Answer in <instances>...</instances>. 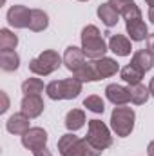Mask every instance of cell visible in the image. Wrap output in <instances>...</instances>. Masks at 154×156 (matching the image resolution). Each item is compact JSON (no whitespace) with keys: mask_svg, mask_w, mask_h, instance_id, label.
<instances>
[{"mask_svg":"<svg viewBox=\"0 0 154 156\" xmlns=\"http://www.w3.org/2000/svg\"><path fill=\"white\" fill-rule=\"evenodd\" d=\"M2 100H4V105H2V109H0V113H5V111H7V105H9V100H7V96H5V93H2Z\"/></svg>","mask_w":154,"mask_h":156,"instance_id":"f546056e","label":"cell"},{"mask_svg":"<svg viewBox=\"0 0 154 156\" xmlns=\"http://www.w3.org/2000/svg\"><path fill=\"white\" fill-rule=\"evenodd\" d=\"M29 120L31 118L26 116L22 111L20 113H15L13 116L7 120V123H5V129L11 133V134H26L31 127H29Z\"/></svg>","mask_w":154,"mask_h":156,"instance_id":"5bb4252c","label":"cell"},{"mask_svg":"<svg viewBox=\"0 0 154 156\" xmlns=\"http://www.w3.org/2000/svg\"><path fill=\"white\" fill-rule=\"evenodd\" d=\"M87 142L91 145H94L100 151H105L107 147L113 145V136L109 127L100 122V120H89V129H87Z\"/></svg>","mask_w":154,"mask_h":156,"instance_id":"5b68a950","label":"cell"},{"mask_svg":"<svg viewBox=\"0 0 154 156\" xmlns=\"http://www.w3.org/2000/svg\"><path fill=\"white\" fill-rule=\"evenodd\" d=\"M29 20H31V11L26 7V5H11L9 11H7V22L9 26L16 27V29H24V27H29Z\"/></svg>","mask_w":154,"mask_h":156,"instance_id":"ba28073f","label":"cell"},{"mask_svg":"<svg viewBox=\"0 0 154 156\" xmlns=\"http://www.w3.org/2000/svg\"><path fill=\"white\" fill-rule=\"evenodd\" d=\"M83 105H85L89 111L96 113V115H102V113L105 111V104H103V100H102L100 96H96V94L87 96V98L83 100Z\"/></svg>","mask_w":154,"mask_h":156,"instance_id":"4316f807","label":"cell"},{"mask_svg":"<svg viewBox=\"0 0 154 156\" xmlns=\"http://www.w3.org/2000/svg\"><path fill=\"white\" fill-rule=\"evenodd\" d=\"M80 2H87V0H80Z\"/></svg>","mask_w":154,"mask_h":156,"instance_id":"e575fe53","label":"cell"},{"mask_svg":"<svg viewBox=\"0 0 154 156\" xmlns=\"http://www.w3.org/2000/svg\"><path fill=\"white\" fill-rule=\"evenodd\" d=\"M18 45V37L9 29H0V51H15Z\"/></svg>","mask_w":154,"mask_h":156,"instance_id":"d4e9b609","label":"cell"},{"mask_svg":"<svg viewBox=\"0 0 154 156\" xmlns=\"http://www.w3.org/2000/svg\"><path fill=\"white\" fill-rule=\"evenodd\" d=\"M105 96L111 104L114 105H125L127 102H131V93L129 87H123L120 83H109L105 87Z\"/></svg>","mask_w":154,"mask_h":156,"instance_id":"7c38bea8","label":"cell"},{"mask_svg":"<svg viewBox=\"0 0 154 156\" xmlns=\"http://www.w3.org/2000/svg\"><path fill=\"white\" fill-rule=\"evenodd\" d=\"M62 64H64V58L56 51L45 49L44 53H40L37 58H33L29 62V71L38 75V76H47V75L54 73Z\"/></svg>","mask_w":154,"mask_h":156,"instance_id":"3957f363","label":"cell"},{"mask_svg":"<svg viewBox=\"0 0 154 156\" xmlns=\"http://www.w3.org/2000/svg\"><path fill=\"white\" fill-rule=\"evenodd\" d=\"M33 154H35V156H54L49 149H45V147H44V149H38V151H35Z\"/></svg>","mask_w":154,"mask_h":156,"instance_id":"f1b7e54d","label":"cell"},{"mask_svg":"<svg viewBox=\"0 0 154 156\" xmlns=\"http://www.w3.org/2000/svg\"><path fill=\"white\" fill-rule=\"evenodd\" d=\"M94 66H96V71H98L100 78H109L120 71L118 62H116L114 58H109V56H103V58L94 60Z\"/></svg>","mask_w":154,"mask_h":156,"instance_id":"2e32d148","label":"cell"},{"mask_svg":"<svg viewBox=\"0 0 154 156\" xmlns=\"http://www.w3.org/2000/svg\"><path fill=\"white\" fill-rule=\"evenodd\" d=\"M83 123H85V113H83L82 109H73V111L67 113V116H65V127H67L69 131H78V129H82Z\"/></svg>","mask_w":154,"mask_h":156,"instance_id":"603a6c76","label":"cell"},{"mask_svg":"<svg viewBox=\"0 0 154 156\" xmlns=\"http://www.w3.org/2000/svg\"><path fill=\"white\" fill-rule=\"evenodd\" d=\"M44 91V82L40 78H27L22 83V93L24 94H40Z\"/></svg>","mask_w":154,"mask_h":156,"instance_id":"484cf974","label":"cell"},{"mask_svg":"<svg viewBox=\"0 0 154 156\" xmlns=\"http://www.w3.org/2000/svg\"><path fill=\"white\" fill-rule=\"evenodd\" d=\"M147 51L154 56V33L149 35V38H147Z\"/></svg>","mask_w":154,"mask_h":156,"instance_id":"83f0119b","label":"cell"},{"mask_svg":"<svg viewBox=\"0 0 154 156\" xmlns=\"http://www.w3.org/2000/svg\"><path fill=\"white\" fill-rule=\"evenodd\" d=\"M44 100L40 94H26L22 98V104H20V109L26 116L29 118H37L44 113Z\"/></svg>","mask_w":154,"mask_h":156,"instance_id":"8fae6325","label":"cell"},{"mask_svg":"<svg viewBox=\"0 0 154 156\" xmlns=\"http://www.w3.org/2000/svg\"><path fill=\"white\" fill-rule=\"evenodd\" d=\"M109 5L114 9L118 15H121L125 18V22L142 16V11H140V7L136 5L134 0H109Z\"/></svg>","mask_w":154,"mask_h":156,"instance_id":"30bf717a","label":"cell"},{"mask_svg":"<svg viewBox=\"0 0 154 156\" xmlns=\"http://www.w3.org/2000/svg\"><path fill=\"white\" fill-rule=\"evenodd\" d=\"M82 49H83L85 56L91 60L103 58L105 53L109 51L105 40L96 26H85L82 29Z\"/></svg>","mask_w":154,"mask_h":156,"instance_id":"6da1fadb","label":"cell"},{"mask_svg":"<svg viewBox=\"0 0 154 156\" xmlns=\"http://www.w3.org/2000/svg\"><path fill=\"white\" fill-rule=\"evenodd\" d=\"M147 2V5H151V7H154V0H145Z\"/></svg>","mask_w":154,"mask_h":156,"instance_id":"836d02e7","label":"cell"},{"mask_svg":"<svg viewBox=\"0 0 154 156\" xmlns=\"http://www.w3.org/2000/svg\"><path fill=\"white\" fill-rule=\"evenodd\" d=\"M131 64L136 66L140 71L147 73V71H151V69L154 67V56L147 51V49H140V51H136V53L132 55Z\"/></svg>","mask_w":154,"mask_h":156,"instance_id":"e0dca14e","label":"cell"},{"mask_svg":"<svg viewBox=\"0 0 154 156\" xmlns=\"http://www.w3.org/2000/svg\"><path fill=\"white\" fill-rule=\"evenodd\" d=\"M149 20L154 24V7H151V9H149Z\"/></svg>","mask_w":154,"mask_h":156,"instance_id":"d6a6232c","label":"cell"},{"mask_svg":"<svg viewBox=\"0 0 154 156\" xmlns=\"http://www.w3.org/2000/svg\"><path fill=\"white\" fill-rule=\"evenodd\" d=\"M149 93H151V96L154 98V76L151 78V83H149Z\"/></svg>","mask_w":154,"mask_h":156,"instance_id":"1f68e13d","label":"cell"},{"mask_svg":"<svg viewBox=\"0 0 154 156\" xmlns=\"http://www.w3.org/2000/svg\"><path fill=\"white\" fill-rule=\"evenodd\" d=\"M109 51H113L116 56H129L132 51L131 40L125 35H113L109 38Z\"/></svg>","mask_w":154,"mask_h":156,"instance_id":"9a60e30c","label":"cell"},{"mask_svg":"<svg viewBox=\"0 0 154 156\" xmlns=\"http://www.w3.org/2000/svg\"><path fill=\"white\" fill-rule=\"evenodd\" d=\"M134 120L136 115L131 107H125V105H118L114 107V111L111 113V127L116 133V136H129L134 129Z\"/></svg>","mask_w":154,"mask_h":156,"instance_id":"277c9868","label":"cell"},{"mask_svg":"<svg viewBox=\"0 0 154 156\" xmlns=\"http://www.w3.org/2000/svg\"><path fill=\"white\" fill-rule=\"evenodd\" d=\"M58 151L62 156H87L85 138H78L73 133H67L58 140Z\"/></svg>","mask_w":154,"mask_h":156,"instance_id":"8992f818","label":"cell"},{"mask_svg":"<svg viewBox=\"0 0 154 156\" xmlns=\"http://www.w3.org/2000/svg\"><path fill=\"white\" fill-rule=\"evenodd\" d=\"M129 93H131V102L136 104V105H142L149 100V87H145L142 82L140 83H134V85H129Z\"/></svg>","mask_w":154,"mask_h":156,"instance_id":"44dd1931","label":"cell"},{"mask_svg":"<svg viewBox=\"0 0 154 156\" xmlns=\"http://www.w3.org/2000/svg\"><path fill=\"white\" fill-rule=\"evenodd\" d=\"M45 144H47V133L42 127H31L26 134H22V145L33 153L44 149Z\"/></svg>","mask_w":154,"mask_h":156,"instance_id":"52a82bcc","label":"cell"},{"mask_svg":"<svg viewBox=\"0 0 154 156\" xmlns=\"http://www.w3.org/2000/svg\"><path fill=\"white\" fill-rule=\"evenodd\" d=\"M147 154H149V156H154V140L149 144V147H147Z\"/></svg>","mask_w":154,"mask_h":156,"instance_id":"4dcf8cb0","label":"cell"},{"mask_svg":"<svg viewBox=\"0 0 154 156\" xmlns=\"http://www.w3.org/2000/svg\"><path fill=\"white\" fill-rule=\"evenodd\" d=\"M121 78H123V82H127L129 85H134V83H140L142 82V78H143V71H140L136 66H132V64H129V66H125V67H121Z\"/></svg>","mask_w":154,"mask_h":156,"instance_id":"cb8c5ba5","label":"cell"},{"mask_svg":"<svg viewBox=\"0 0 154 156\" xmlns=\"http://www.w3.org/2000/svg\"><path fill=\"white\" fill-rule=\"evenodd\" d=\"M82 80L76 76L64 78V80H53L45 85V93L51 100H73L82 93Z\"/></svg>","mask_w":154,"mask_h":156,"instance_id":"7a4b0ae2","label":"cell"},{"mask_svg":"<svg viewBox=\"0 0 154 156\" xmlns=\"http://www.w3.org/2000/svg\"><path fill=\"white\" fill-rule=\"evenodd\" d=\"M125 29H127V35L131 37L132 42H142V40L149 38V29H147V24L143 22L142 16L127 20L125 22Z\"/></svg>","mask_w":154,"mask_h":156,"instance_id":"4fadbf2b","label":"cell"},{"mask_svg":"<svg viewBox=\"0 0 154 156\" xmlns=\"http://www.w3.org/2000/svg\"><path fill=\"white\" fill-rule=\"evenodd\" d=\"M96 13H98V18H100L107 27H113V26L118 24V16H120V15L109 5V2H107V4H100Z\"/></svg>","mask_w":154,"mask_h":156,"instance_id":"ffe728a7","label":"cell"},{"mask_svg":"<svg viewBox=\"0 0 154 156\" xmlns=\"http://www.w3.org/2000/svg\"><path fill=\"white\" fill-rule=\"evenodd\" d=\"M75 76L78 80H82V82H98V80H102L100 75H98V71H96L94 60L93 62H87L82 69H78L76 73H75Z\"/></svg>","mask_w":154,"mask_h":156,"instance_id":"7402d4cb","label":"cell"},{"mask_svg":"<svg viewBox=\"0 0 154 156\" xmlns=\"http://www.w3.org/2000/svg\"><path fill=\"white\" fill-rule=\"evenodd\" d=\"M20 66V56L16 51H0V67L7 73L16 71Z\"/></svg>","mask_w":154,"mask_h":156,"instance_id":"d6986e66","label":"cell"},{"mask_svg":"<svg viewBox=\"0 0 154 156\" xmlns=\"http://www.w3.org/2000/svg\"><path fill=\"white\" fill-rule=\"evenodd\" d=\"M64 64L65 67L75 75L78 69H82L87 62H85V53L82 47H76V45H69L64 53Z\"/></svg>","mask_w":154,"mask_h":156,"instance_id":"9c48e42d","label":"cell"},{"mask_svg":"<svg viewBox=\"0 0 154 156\" xmlns=\"http://www.w3.org/2000/svg\"><path fill=\"white\" fill-rule=\"evenodd\" d=\"M49 26V16L45 11L42 9H31V20H29V29L35 31V33H40L44 29H47Z\"/></svg>","mask_w":154,"mask_h":156,"instance_id":"ac0fdd59","label":"cell"}]
</instances>
